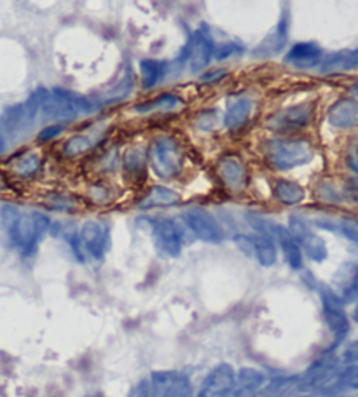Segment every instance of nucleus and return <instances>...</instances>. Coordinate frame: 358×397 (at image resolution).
<instances>
[{"label": "nucleus", "mask_w": 358, "mask_h": 397, "mask_svg": "<svg viewBox=\"0 0 358 397\" xmlns=\"http://www.w3.org/2000/svg\"><path fill=\"white\" fill-rule=\"evenodd\" d=\"M288 27H290V23H288L287 16H281V20L276 23V27L261 40V44H259L257 47H255L254 56L271 58L275 56V54H278L280 51L287 46Z\"/></svg>", "instance_id": "nucleus-16"}, {"label": "nucleus", "mask_w": 358, "mask_h": 397, "mask_svg": "<svg viewBox=\"0 0 358 397\" xmlns=\"http://www.w3.org/2000/svg\"><path fill=\"white\" fill-rule=\"evenodd\" d=\"M252 110H254V103L250 98H236L226 108L224 115V126L228 130H240L245 126L248 119L252 115Z\"/></svg>", "instance_id": "nucleus-23"}, {"label": "nucleus", "mask_w": 358, "mask_h": 397, "mask_svg": "<svg viewBox=\"0 0 358 397\" xmlns=\"http://www.w3.org/2000/svg\"><path fill=\"white\" fill-rule=\"evenodd\" d=\"M353 91H355V94H358V80L355 82V86H353Z\"/></svg>", "instance_id": "nucleus-44"}, {"label": "nucleus", "mask_w": 358, "mask_h": 397, "mask_svg": "<svg viewBox=\"0 0 358 397\" xmlns=\"http://www.w3.org/2000/svg\"><path fill=\"white\" fill-rule=\"evenodd\" d=\"M100 106L91 98L80 96L74 91L54 87L53 91H47V96L40 106V119L53 124H65L94 113Z\"/></svg>", "instance_id": "nucleus-2"}, {"label": "nucleus", "mask_w": 358, "mask_h": 397, "mask_svg": "<svg viewBox=\"0 0 358 397\" xmlns=\"http://www.w3.org/2000/svg\"><path fill=\"white\" fill-rule=\"evenodd\" d=\"M288 230H290L292 237L297 241L302 255H306L309 260H313L316 263H321L327 260V244H325V241L319 234H315V232L309 229L306 220L299 218V216H292Z\"/></svg>", "instance_id": "nucleus-9"}, {"label": "nucleus", "mask_w": 358, "mask_h": 397, "mask_svg": "<svg viewBox=\"0 0 358 397\" xmlns=\"http://www.w3.org/2000/svg\"><path fill=\"white\" fill-rule=\"evenodd\" d=\"M319 291L325 324L331 329L335 345H339L350 333V319L345 310V301L335 295L334 289L328 288V286L320 284Z\"/></svg>", "instance_id": "nucleus-7"}, {"label": "nucleus", "mask_w": 358, "mask_h": 397, "mask_svg": "<svg viewBox=\"0 0 358 397\" xmlns=\"http://www.w3.org/2000/svg\"><path fill=\"white\" fill-rule=\"evenodd\" d=\"M128 397H149V380H140L130 391Z\"/></svg>", "instance_id": "nucleus-40"}, {"label": "nucleus", "mask_w": 358, "mask_h": 397, "mask_svg": "<svg viewBox=\"0 0 358 397\" xmlns=\"http://www.w3.org/2000/svg\"><path fill=\"white\" fill-rule=\"evenodd\" d=\"M250 256H254L262 267H273L278 260L276 241L264 234L250 235Z\"/></svg>", "instance_id": "nucleus-20"}, {"label": "nucleus", "mask_w": 358, "mask_h": 397, "mask_svg": "<svg viewBox=\"0 0 358 397\" xmlns=\"http://www.w3.org/2000/svg\"><path fill=\"white\" fill-rule=\"evenodd\" d=\"M218 176L231 192H241L248 185V171L243 160L236 156L222 157L218 163Z\"/></svg>", "instance_id": "nucleus-14"}, {"label": "nucleus", "mask_w": 358, "mask_h": 397, "mask_svg": "<svg viewBox=\"0 0 358 397\" xmlns=\"http://www.w3.org/2000/svg\"><path fill=\"white\" fill-rule=\"evenodd\" d=\"M353 321L358 324V296H357V301H355V308H353Z\"/></svg>", "instance_id": "nucleus-43"}, {"label": "nucleus", "mask_w": 358, "mask_h": 397, "mask_svg": "<svg viewBox=\"0 0 358 397\" xmlns=\"http://www.w3.org/2000/svg\"><path fill=\"white\" fill-rule=\"evenodd\" d=\"M339 389H357L358 391V363L339 370L338 374Z\"/></svg>", "instance_id": "nucleus-34"}, {"label": "nucleus", "mask_w": 358, "mask_h": 397, "mask_svg": "<svg viewBox=\"0 0 358 397\" xmlns=\"http://www.w3.org/2000/svg\"><path fill=\"white\" fill-rule=\"evenodd\" d=\"M65 130L63 124H49V126L44 127L42 131L39 132V139L40 141H49V139L58 138Z\"/></svg>", "instance_id": "nucleus-38"}, {"label": "nucleus", "mask_w": 358, "mask_h": 397, "mask_svg": "<svg viewBox=\"0 0 358 397\" xmlns=\"http://www.w3.org/2000/svg\"><path fill=\"white\" fill-rule=\"evenodd\" d=\"M184 222L187 229L208 244H218L224 241V230L214 215L206 209L191 208L184 213Z\"/></svg>", "instance_id": "nucleus-10"}, {"label": "nucleus", "mask_w": 358, "mask_h": 397, "mask_svg": "<svg viewBox=\"0 0 358 397\" xmlns=\"http://www.w3.org/2000/svg\"><path fill=\"white\" fill-rule=\"evenodd\" d=\"M236 373L231 364L221 363L206 374L198 397H229L235 387Z\"/></svg>", "instance_id": "nucleus-11"}, {"label": "nucleus", "mask_w": 358, "mask_h": 397, "mask_svg": "<svg viewBox=\"0 0 358 397\" xmlns=\"http://www.w3.org/2000/svg\"><path fill=\"white\" fill-rule=\"evenodd\" d=\"M97 143V136L94 134H75L68 139L63 145V156L67 157H78L91 150Z\"/></svg>", "instance_id": "nucleus-28"}, {"label": "nucleus", "mask_w": 358, "mask_h": 397, "mask_svg": "<svg viewBox=\"0 0 358 397\" xmlns=\"http://www.w3.org/2000/svg\"><path fill=\"white\" fill-rule=\"evenodd\" d=\"M319 225L328 230L341 232L346 239H350V241L358 244V222L357 220H341V222H335V223L319 222Z\"/></svg>", "instance_id": "nucleus-31"}, {"label": "nucleus", "mask_w": 358, "mask_h": 397, "mask_svg": "<svg viewBox=\"0 0 358 397\" xmlns=\"http://www.w3.org/2000/svg\"><path fill=\"white\" fill-rule=\"evenodd\" d=\"M2 220L11 244L23 256L37 251L40 241L51 227V220L39 211H21L16 206H4Z\"/></svg>", "instance_id": "nucleus-1"}, {"label": "nucleus", "mask_w": 358, "mask_h": 397, "mask_svg": "<svg viewBox=\"0 0 358 397\" xmlns=\"http://www.w3.org/2000/svg\"><path fill=\"white\" fill-rule=\"evenodd\" d=\"M266 384V374L255 367H241L236 373L235 387L229 397H254L255 392Z\"/></svg>", "instance_id": "nucleus-18"}, {"label": "nucleus", "mask_w": 358, "mask_h": 397, "mask_svg": "<svg viewBox=\"0 0 358 397\" xmlns=\"http://www.w3.org/2000/svg\"><path fill=\"white\" fill-rule=\"evenodd\" d=\"M275 241L278 242L280 249L283 251V256H285V260H287L288 267L294 268V270H301L302 258H304V255H302L297 241L292 237L290 230H288L287 227L278 225V229H276L275 232Z\"/></svg>", "instance_id": "nucleus-21"}, {"label": "nucleus", "mask_w": 358, "mask_h": 397, "mask_svg": "<svg viewBox=\"0 0 358 397\" xmlns=\"http://www.w3.org/2000/svg\"><path fill=\"white\" fill-rule=\"evenodd\" d=\"M222 77H226V70H210V72H206L201 77V80L203 82H217Z\"/></svg>", "instance_id": "nucleus-41"}, {"label": "nucleus", "mask_w": 358, "mask_h": 397, "mask_svg": "<svg viewBox=\"0 0 358 397\" xmlns=\"http://www.w3.org/2000/svg\"><path fill=\"white\" fill-rule=\"evenodd\" d=\"M180 201V196L166 187H154L149 190V194L140 201L138 208L140 209H152V208H166L173 206Z\"/></svg>", "instance_id": "nucleus-25"}, {"label": "nucleus", "mask_w": 358, "mask_h": 397, "mask_svg": "<svg viewBox=\"0 0 358 397\" xmlns=\"http://www.w3.org/2000/svg\"><path fill=\"white\" fill-rule=\"evenodd\" d=\"M346 164L352 169L353 172L358 175V134L353 136L352 141L348 143V149H346Z\"/></svg>", "instance_id": "nucleus-36"}, {"label": "nucleus", "mask_w": 358, "mask_h": 397, "mask_svg": "<svg viewBox=\"0 0 358 397\" xmlns=\"http://www.w3.org/2000/svg\"><path fill=\"white\" fill-rule=\"evenodd\" d=\"M342 359H345L346 363H352V364L358 363V340H355L353 344H350L348 347H346V351L342 352Z\"/></svg>", "instance_id": "nucleus-39"}, {"label": "nucleus", "mask_w": 358, "mask_h": 397, "mask_svg": "<svg viewBox=\"0 0 358 397\" xmlns=\"http://www.w3.org/2000/svg\"><path fill=\"white\" fill-rule=\"evenodd\" d=\"M166 397H192V385L189 382L187 377H184L182 373H175L171 387L168 391Z\"/></svg>", "instance_id": "nucleus-33"}, {"label": "nucleus", "mask_w": 358, "mask_h": 397, "mask_svg": "<svg viewBox=\"0 0 358 397\" xmlns=\"http://www.w3.org/2000/svg\"><path fill=\"white\" fill-rule=\"evenodd\" d=\"M144 222L147 223V229L151 230L152 239H154L156 246L163 255L171 256V258L180 256L185 235L182 227L175 220L159 216V218H145Z\"/></svg>", "instance_id": "nucleus-6"}, {"label": "nucleus", "mask_w": 358, "mask_h": 397, "mask_svg": "<svg viewBox=\"0 0 358 397\" xmlns=\"http://www.w3.org/2000/svg\"><path fill=\"white\" fill-rule=\"evenodd\" d=\"M275 196L281 204L297 206L304 201L306 190L299 183L292 182V179H276Z\"/></svg>", "instance_id": "nucleus-26"}, {"label": "nucleus", "mask_w": 358, "mask_h": 397, "mask_svg": "<svg viewBox=\"0 0 358 397\" xmlns=\"http://www.w3.org/2000/svg\"><path fill=\"white\" fill-rule=\"evenodd\" d=\"M138 68H140V79L144 89H154L156 86L164 82L168 73L171 72V65L168 61L151 60V58L149 60H142Z\"/></svg>", "instance_id": "nucleus-22"}, {"label": "nucleus", "mask_w": 358, "mask_h": 397, "mask_svg": "<svg viewBox=\"0 0 358 397\" xmlns=\"http://www.w3.org/2000/svg\"><path fill=\"white\" fill-rule=\"evenodd\" d=\"M243 53V46L235 40H228V42H222L221 46H215L214 58L215 60H228L231 56H240Z\"/></svg>", "instance_id": "nucleus-35"}, {"label": "nucleus", "mask_w": 358, "mask_h": 397, "mask_svg": "<svg viewBox=\"0 0 358 397\" xmlns=\"http://www.w3.org/2000/svg\"><path fill=\"white\" fill-rule=\"evenodd\" d=\"M218 122L217 112L214 110H208V112H203L198 119V127L201 131H211Z\"/></svg>", "instance_id": "nucleus-37"}, {"label": "nucleus", "mask_w": 358, "mask_h": 397, "mask_svg": "<svg viewBox=\"0 0 358 397\" xmlns=\"http://www.w3.org/2000/svg\"><path fill=\"white\" fill-rule=\"evenodd\" d=\"M327 120L335 130H353L358 127V99L342 98L328 108Z\"/></svg>", "instance_id": "nucleus-15"}, {"label": "nucleus", "mask_w": 358, "mask_h": 397, "mask_svg": "<svg viewBox=\"0 0 358 397\" xmlns=\"http://www.w3.org/2000/svg\"><path fill=\"white\" fill-rule=\"evenodd\" d=\"M311 117H313L311 106L302 103V105L288 106V108L273 113L268 120V126L271 127L273 131H278V132L297 131L308 126V124L311 122Z\"/></svg>", "instance_id": "nucleus-12"}, {"label": "nucleus", "mask_w": 358, "mask_h": 397, "mask_svg": "<svg viewBox=\"0 0 358 397\" xmlns=\"http://www.w3.org/2000/svg\"><path fill=\"white\" fill-rule=\"evenodd\" d=\"M215 53V40L206 27H201L191 35L187 46L182 51V61L187 65L189 72L199 73L206 70Z\"/></svg>", "instance_id": "nucleus-8"}, {"label": "nucleus", "mask_w": 358, "mask_h": 397, "mask_svg": "<svg viewBox=\"0 0 358 397\" xmlns=\"http://www.w3.org/2000/svg\"><path fill=\"white\" fill-rule=\"evenodd\" d=\"M68 244L80 262L86 256L104 260L111 249V225L105 220H87L78 234L68 239Z\"/></svg>", "instance_id": "nucleus-4"}, {"label": "nucleus", "mask_w": 358, "mask_h": 397, "mask_svg": "<svg viewBox=\"0 0 358 397\" xmlns=\"http://www.w3.org/2000/svg\"><path fill=\"white\" fill-rule=\"evenodd\" d=\"M266 163L278 171L301 168L309 164L315 157V149L306 139L275 138L264 145Z\"/></svg>", "instance_id": "nucleus-3"}, {"label": "nucleus", "mask_w": 358, "mask_h": 397, "mask_svg": "<svg viewBox=\"0 0 358 397\" xmlns=\"http://www.w3.org/2000/svg\"><path fill=\"white\" fill-rule=\"evenodd\" d=\"M338 397H358V396H338Z\"/></svg>", "instance_id": "nucleus-45"}, {"label": "nucleus", "mask_w": 358, "mask_h": 397, "mask_svg": "<svg viewBox=\"0 0 358 397\" xmlns=\"http://www.w3.org/2000/svg\"><path fill=\"white\" fill-rule=\"evenodd\" d=\"M6 150V138H4V134H2V131H0V153Z\"/></svg>", "instance_id": "nucleus-42"}, {"label": "nucleus", "mask_w": 358, "mask_h": 397, "mask_svg": "<svg viewBox=\"0 0 358 397\" xmlns=\"http://www.w3.org/2000/svg\"><path fill=\"white\" fill-rule=\"evenodd\" d=\"M358 66V47L357 49L339 51V53L328 54L320 63V70L323 73H335V72H348Z\"/></svg>", "instance_id": "nucleus-24"}, {"label": "nucleus", "mask_w": 358, "mask_h": 397, "mask_svg": "<svg viewBox=\"0 0 358 397\" xmlns=\"http://www.w3.org/2000/svg\"><path fill=\"white\" fill-rule=\"evenodd\" d=\"M323 51L315 42H297L285 54V63L299 70H309L323 61Z\"/></svg>", "instance_id": "nucleus-13"}, {"label": "nucleus", "mask_w": 358, "mask_h": 397, "mask_svg": "<svg viewBox=\"0 0 358 397\" xmlns=\"http://www.w3.org/2000/svg\"><path fill=\"white\" fill-rule=\"evenodd\" d=\"M131 89H133V79H131V75L128 73V75L123 77V79H121L111 91H107V93L104 94V98H97L94 101H97L98 106H104V105H107V103L119 101V99L126 98V94H130Z\"/></svg>", "instance_id": "nucleus-30"}, {"label": "nucleus", "mask_w": 358, "mask_h": 397, "mask_svg": "<svg viewBox=\"0 0 358 397\" xmlns=\"http://www.w3.org/2000/svg\"><path fill=\"white\" fill-rule=\"evenodd\" d=\"M145 164V156L140 149H133L126 153L124 157V169H126L128 175L137 176L140 175L142 169H144Z\"/></svg>", "instance_id": "nucleus-32"}, {"label": "nucleus", "mask_w": 358, "mask_h": 397, "mask_svg": "<svg viewBox=\"0 0 358 397\" xmlns=\"http://www.w3.org/2000/svg\"><path fill=\"white\" fill-rule=\"evenodd\" d=\"M149 163L161 179H173L184 169V150L171 136H158L149 149Z\"/></svg>", "instance_id": "nucleus-5"}, {"label": "nucleus", "mask_w": 358, "mask_h": 397, "mask_svg": "<svg viewBox=\"0 0 358 397\" xmlns=\"http://www.w3.org/2000/svg\"><path fill=\"white\" fill-rule=\"evenodd\" d=\"M334 293L342 301L357 300L358 296V263H342L334 275Z\"/></svg>", "instance_id": "nucleus-17"}, {"label": "nucleus", "mask_w": 358, "mask_h": 397, "mask_svg": "<svg viewBox=\"0 0 358 397\" xmlns=\"http://www.w3.org/2000/svg\"><path fill=\"white\" fill-rule=\"evenodd\" d=\"M184 105L180 96L177 94H159L158 98L151 99V101L140 103V105L135 106V112L137 113H152V112H171V110L178 108V106Z\"/></svg>", "instance_id": "nucleus-27"}, {"label": "nucleus", "mask_w": 358, "mask_h": 397, "mask_svg": "<svg viewBox=\"0 0 358 397\" xmlns=\"http://www.w3.org/2000/svg\"><path fill=\"white\" fill-rule=\"evenodd\" d=\"M40 165H42V160H40L37 153L28 152L14 160L13 169L18 176H21V178H30V176L37 175L40 171Z\"/></svg>", "instance_id": "nucleus-29"}, {"label": "nucleus", "mask_w": 358, "mask_h": 397, "mask_svg": "<svg viewBox=\"0 0 358 397\" xmlns=\"http://www.w3.org/2000/svg\"><path fill=\"white\" fill-rule=\"evenodd\" d=\"M301 391V377H276L273 380H266V384L255 392L254 397H290Z\"/></svg>", "instance_id": "nucleus-19"}]
</instances>
